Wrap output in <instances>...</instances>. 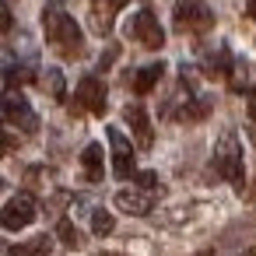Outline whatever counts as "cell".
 I'll use <instances>...</instances> for the list:
<instances>
[{"mask_svg": "<svg viewBox=\"0 0 256 256\" xmlns=\"http://www.w3.org/2000/svg\"><path fill=\"white\" fill-rule=\"evenodd\" d=\"M42 28H46V42L67 56V60H78L84 53V36L78 28V22L67 14L64 0H50V4L42 8Z\"/></svg>", "mask_w": 256, "mask_h": 256, "instance_id": "obj_1", "label": "cell"}, {"mask_svg": "<svg viewBox=\"0 0 256 256\" xmlns=\"http://www.w3.org/2000/svg\"><path fill=\"white\" fill-rule=\"evenodd\" d=\"M214 172L221 176V179H228L235 190H242L246 186V165H242V144H238V137L228 130V134H221V140H218V148H214Z\"/></svg>", "mask_w": 256, "mask_h": 256, "instance_id": "obj_2", "label": "cell"}, {"mask_svg": "<svg viewBox=\"0 0 256 256\" xmlns=\"http://www.w3.org/2000/svg\"><path fill=\"white\" fill-rule=\"evenodd\" d=\"M172 22L179 32H190V36H204L214 28V11L207 8V0H176V11H172Z\"/></svg>", "mask_w": 256, "mask_h": 256, "instance_id": "obj_3", "label": "cell"}, {"mask_svg": "<svg viewBox=\"0 0 256 256\" xmlns=\"http://www.w3.org/2000/svg\"><path fill=\"white\" fill-rule=\"evenodd\" d=\"M0 116H4L8 123H14L22 134H36V130H39V116L32 112L28 98H25L18 88H8L4 95H0Z\"/></svg>", "mask_w": 256, "mask_h": 256, "instance_id": "obj_4", "label": "cell"}, {"mask_svg": "<svg viewBox=\"0 0 256 256\" xmlns=\"http://www.w3.org/2000/svg\"><path fill=\"white\" fill-rule=\"evenodd\" d=\"M39 207H36V196L32 193H14L4 207H0V228L8 232H18V228H28L36 221Z\"/></svg>", "mask_w": 256, "mask_h": 256, "instance_id": "obj_5", "label": "cell"}, {"mask_svg": "<svg viewBox=\"0 0 256 256\" xmlns=\"http://www.w3.org/2000/svg\"><path fill=\"white\" fill-rule=\"evenodd\" d=\"M126 32H130L144 50H162V46H165V28L158 25V18H154V11H151V8H140V11L130 18Z\"/></svg>", "mask_w": 256, "mask_h": 256, "instance_id": "obj_6", "label": "cell"}, {"mask_svg": "<svg viewBox=\"0 0 256 256\" xmlns=\"http://www.w3.org/2000/svg\"><path fill=\"white\" fill-rule=\"evenodd\" d=\"M109 148H112V176L116 179H130L134 176V148L123 137V130L109 126Z\"/></svg>", "mask_w": 256, "mask_h": 256, "instance_id": "obj_7", "label": "cell"}, {"mask_svg": "<svg viewBox=\"0 0 256 256\" xmlns=\"http://www.w3.org/2000/svg\"><path fill=\"white\" fill-rule=\"evenodd\" d=\"M81 109H88V112H95V116H102V112H106V84H102L98 78H81L74 112H81Z\"/></svg>", "mask_w": 256, "mask_h": 256, "instance_id": "obj_8", "label": "cell"}, {"mask_svg": "<svg viewBox=\"0 0 256 256\" xmlns=\"http://www.w3.org/2000/svg\"><path fill=\"white\" fill-rule=\"evenodd\" d=\"M123 120H126V126L134 130V137H137V148H151L154 144V130H151V120H148V112H144V106H137V102H130L126 109H123Z\"/></svg>", "mask_w": 256, "mask_h": 256, "instance_id": "obj_9", "label": "cell"}, {"mask_svg": "<svg viewBox=\"0 0 256 256\" xmlns=\"http://www.w3.org/2000/svg\"><path fill=\"white\" fill-rule=\"evenodd\" d=\"M116 207H120L123 214L144 218V214H151L154 200H151V193H148V190H120V193H116Z\"/></svg>", "mask_w": 256, "mask_h": 256, "instance_id": "obj_10", "label": "cell"}, {"mask_svg": "<svg viewBox=\"0 0 256 256\" xmlns=\"http://www.w3.org/2000/svg\"><path fill=\"white\" fill-rule=\"evenodd\" d=\"M116 11H120V0H95V4H92V28L98 36H109Z\"/></svg>", "mask_w": 256, "mask_h": 256, "instance_id": "obj_11", "label": "cell"}, {"mask_svg": "<svg viewBox=\"0 0 256 256\" xmlns=\"http://www.w3.org/2000/svg\"><path fill=\"white\" fill-rule=\"evenodd\" d=\"M81 168H84V179H88V182H102V176H106L102 144H88V148L81 151Z\"/></svg>", "mask_w": 256, "mask_h": 256, "instance_id": "obj_12", "label": "cell"}, {"mask_svg": "<svg viewBox=\"0 0 256 256\" xmlns=\"http://www.w3.org/2000/svg\"><path fill=\"white\" fill-rule=\"evenodd\" d=\"M162 74H165V64H148V67H140V70L134 74V81H130V84H134V92H137V95H148V92L162 81Z\"/></svg>", "mask_w": 256, "mask_h": 256, "instance_id": "obj_13", "label": "cell"}, {"mask_svg": "<svg viewBox=\"0 0 256 256\" xmlns=\"http://www.w3.org/2000/svg\"><path fill=\"white\" fill-rule=\"evenodd\" d=\"M228 67H232V56H228L224 46L214 50V53H207V60H204V74H207V78H224Z\"/></svg>", "mask_w": 256, "mask_h": 256, "instance_id": "obj_14", "label": "cell"}, {"mask_svg": "<svg viewBox=\"0 0 256 256\" xmlns=\"http://www.w3.org/2000/svg\"><path fill=\"white\" fill-rule=\"evenodd\" d=\"M46 252H50V235H39V238H32L25 246H11L8 249V256H46Z\"/></svg>", "mask_w": 256, "mask_h": 256, "instance_id": "obj_15", "label": "cell"}, {"mask_svg": "<svg viewBox=\"0 0 256 256\" xmlns=\"http://www.w3.org/2000/svg\"><path fill=\"white\" fill-rule=\"evenodd\" d=\"M42 92H46L50 98H56V102H64V74H60L56 67L42 74Z\"/></svg>", "mask_w": 256, "mask_h": 256, "instance_id": "obj_16", "label": "cell"}, {"mask_svg": "<svg viewBox=\"0 0 256 256\" xmlns=\"http://www.w3.org/2000/svg\"><path fill=\"white\" fill-rule=\"evenodd\" d=\"M207 112H210V102H207V98H193V102H186V106H182L179 120H204Z\"/></svg>", "mask_w": 256, "mask_h": 256, "instance_id": "obj_17", "label": "cell"}, {"mask_svg": "<svg viewBox=\"0 0 256 256\" xmlns=\"http://www.w3.org/2000/svg\"><path fill=\"white\" fill-rule=\"evenodd\" d=\"M112 228H116V221H112L109 210H92V232L95 235H109Z\"/></svg>", "mask_w": 256, "mask_h": 256, "instance_id": "obj_18", "label": "cell"}, {"mask_svg": "<svg viewBox=\"0 0 256 256\" xmlns=\"http://www.w3.org/2000/svg\"><path fill=\"white\" fill-rule=\"evenodd\" d=\"M56 235H60V242H64L67 249H78V246H81V235H78V228H74V224H70L67 218H64V221L56 224Z\"/></svg>", "mask_w": 256, "mask_h": 256, "instance_id": "obj_19", "label": "cell"}, {"mask_svg": "<svg viewBox=\"0 0 256 256\" xmlns=\"http://www.w3.org/2000/svg\"><path fill=\"white\" fill-rule=\"evenodd\" d=\"M32 78H36V74H32L28 67H11V70H8V84H11V88H18V84H25V81H32Z\"/></svg>", "mask_w": 256, "mask_h": 256, "instance_id": "obj_20", "label": "cell"}, {"mask_svg": "<svg viewBox=\"0 0 256 256\" xmlns=\"http://www.w3.org/2000/svg\"><path fill=\"white\" fill-rule=\"evenodd\" d=\"M11 28H14V14L8 8V0H0V36H8Z\"/></svg>", "mask_w": 256, "mask_h": 256, "instance_id": "obj_21", "label": "cell"}, {"mask_svg": "<svg viewBox=\"0 0 256 256\" xmlns=\"http://www.w3.org/2000/svg\"><path fill=\"white\" fill-rule=\"evenodd\" d=\"M14 144H18V140H14V137L4 130V120H0V158H8V154L14 151Z\"/></svg>", "mask_w": 256, "mask_h": 256, "instance_id": "obj_22", "label": "cell"}, {"mask_svg": "<svg viewBox=\"0 0 256 256\" xmlns=\"http://www.w3.org/2000/svg\"><path fill=\"white\" fill-rule=\"evenodd\" d=\"M137 186H140V190H154V186H158V176H154V172H137Z\"/></svg>", "mask_w": 256, "mask_h": 256, "instance_id": "obj_23", "label": "cell"}, {"mask_svg": "<svg viewBox=\"0 0 256 256\" xmlns=\"http://www.w3.org/2000/svg\"><path fill=\"white\" fill-rule=\"evenodd\" d=\"M116 56H120V46H109V50L102 53V60H98V67H102V70H106V67H112V60H116Z\"/></svg>", "mask_w": 256, "mask_h": 256, "instance_id": "obj_24", "label": "cell"}, {"mask_svg": "<svg viewBox=\"0 0 256 256\" xmlns=\"http://www.w3.org/2000/svg\"><path fill=\"white\" fill-rule=\"evenodd\" d=\"M249 123H252V137H256V98H249Z\"/></svg>", "mask_w": 256, "mask_h": 256, "instance_id": "obj_25", "label": "cell"}, {"mask_svg": "<svg viewBox=\"0 0 256 256\" xmlns=\"http://www.w3.org/2000/svg\"><path fill=\"white\" fill-rule=\"evenodd\" d=\"M246 11H249V18H256V0H249V4H246Z\"/></svg>", "mask_w": 256, "mask_h": 256, "instance_id": "obj_26", "label": "cell"}, {"mask_svg": "<svg viewBox=\"0 0 256 256\" xmlns=\"http://www.w3.org/2000/svg\"><path fill=\"white\" fill-rule=\"evenodd\" d=\"M196 256H214V252H210V249H204V252H196Z\"/></svg>", "mask_w": 256, "mask_h": 256, "instance_id": "obj_27", "label": "cell"}, {"mask_svg": "<svg viewBox=\"0 0 256 256\" xmlns=\"http://www.w3.org/2000/svg\"><path fill=\"white\" fill-rule=\"evenodd\" d=\"M0 249H4V246H0Z\"/></svg>", "mask_w": 256, "mask_h": 256, "instance_id": "obj_28", "label": "cell"}]
</instances>
